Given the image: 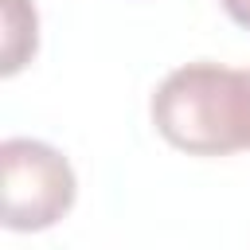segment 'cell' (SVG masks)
Listing matches in <instances>:
<instances>
[{"mask_svg":"<svg viewBox=\"0 0 250 250\" xmlns=\"http://www.w3.org/2000/svg\"><path fill=\"white\" fill-rule=\"evenodd\" d=\"M223 8H227V16H230L234 23L250 27V0H223Z\"/></svg>","mask_w":250,"mask_h":250,"instance_id":"4","label":"cell"},{"mask_svg":"<svg viewBox=\"0 0 250 250\" xmlns=\"http://www.w3.org/2000/svg\"><path fill=\"white\" fill-rule=\"evenodd\" d=\"M148 109L160 137L191 156L250 148V70L184 62L156 82Z\"/></svg>","mask_w":250,"mask_h":250,"instance_id":"1","label":"cell"},{"mask_svg":"<svg viewBox=\"0 0 250 250\" xmlns=\"http://www.w3.org/2000/svg\"><path fill=\"white\" fill-rule=\"evenodd\" d=\"M70 160L35 137H8L0 145V223L8 230H43L74 203Z\"/></svg>","mask_w":250,"mask_h":250,"instance_id":"2","label":"cell"},{"mask_svg":"<svg viewBox=\"0 0 250 250\" xmlns=\"http://www.w3.org/2000/svg\"><path fill=\"white\" fill-rule=\"evenodd\" d=\"M39 43V20L31 0H0V70L16 74Z\"/></svg>","mask_w":250,"mask_h":250,"instance_id":"3","label":"cell"}]
</instances>
